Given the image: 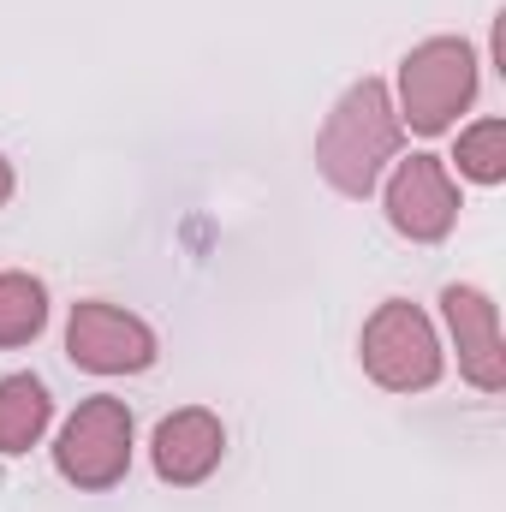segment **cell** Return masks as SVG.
Listing matches in <instances>:
<instances>
[{
    "label": "cell",
    "instance_id": "1",
    "mask_svg": "<svg viewBox=\"0 0 506 512\" xmlns=\"http://www.w3.org/2000/svg\"><path fill=\"white\" fill-rule=\"evenodd\" d=\"M399 137H405V126H399V108H393L387 84L381 78H358L334 102L328 126L316 137V173L340 197H370L381 185V173L399 161Z\"/></svg>",
    "mask_w": 506,
    "mask_h": 512
},
{
    "label": "cell",
    "instance_id": "2",
    "mask_svg": "<svg viewBox=\"0 0 506 512\" xmlns=\"http://www.w3.org/2000/svg\"><path fill=\"white\" fill-rule=\"evenodd\" d=\"M477 102V48L465 36H429L399 60V126L441 137Z\"/></svg>",
    "mask_w": 506,
    "mask_h": 512
},
{
    "label": "cell",
    "instance_id": "3",
    "mask_svg": "<svg viewBox=\"0 0 506 512\" xmlns=\"http://www.w3.org/2000/svg\"><path fill=\"white\" fill-rule=\"evenodd\" d=\"M358 358H364L370 382L387 387V393H423V387L441 382V370H447L441 340H435V322L417 304H405V298L376 304V316L364 322Z\"/></svg>",
    "mask_w": 506,
    "mask_h": 512
},
{
    "label": "cell",
    "instance_id": "4",
    "mask_svg": "<svg viewBox=\"0 0 506 512\" xmlns=\"http://www.w3.org/2000/svg\"><path fill=\"white\" fill-rule=\"evenodd\" d=\"M54 471H60L72 489H90V495L126 483V471H131V411H126V399H114V393L84 399V405L60 423Z\"/></svg>",
    "mask_w": 506,
    "mask_h": 512
},
{
    "label": "cell",
    "instance_id": "5",
    "mask_svg": "<svg viewBox=\"0 0 506 512\" xmlns=\"http://www.w3.org/2000/svg\"><path fill=\"white\" fill-rule=\"evenodd\" d=\"M66 358L90 376H143L161 358V346L143 316L102 304V298H84V304H72V322H66Z\"/></svg>",
    "mask_w": 506,
    "mask_h": 512
},
{
    "label": "cell",
    "instance_id": "6",
    "mask_svg": "<svg viewBox=\"0 0 506 512\" xmlns=\"http://www.w3.org/2000/svg\"><path fill=\"white\" fill-rule=\"evenodd\" d=\"M387 221L399 239L411 245H441L453 227H459V185L447 173L441 155H405L393 161V179H387Z\"/></svg>",
    "mask_w": 506,
    "mask_h": 512
},
{
    "label": "cell",
    "instance_id": "7",
    "mask_svg": "<svg viewBox=\"0 0 506 512\" xmlns=\"http://www.w3.org/2000/svg\"><path fill=\"white\" fill-rule=\"evenodd\" d=\"M149 459H155V477L173 483V489H197L221 471L227 459V423L203 405H185L173 417L155 423V441H149Z\"/></svg>",
    "mask_w": 506,
    "mask_h": 512
},
{
    "label": "cell",
    "instance_id": "8",
    "mask_svg": "<svg viewBox=\"0 0 506 512\" xmlns=\"http://www.w3.org/2000/svg\"><path fill=\"white\" fill-rule=\"evenodd\" d=\"M441 316L447 334L459 346V376L483 393L506 387V352H501V310L483 286H447L441 292Z\"/></svg>",
    "mask_w": 506,
    "mask_h": 512
},
{
    "label": "cell",
    "instance_id": "9",
    "mask_svg": "<svg viewBox=\"0 0 506 512\" xmlns=\"http://www.w3.org/2000/svg\"><path fill=\"white\" fill-rule=\"evenodd\" d=\"M54 423V399L42 376H0V459L30 453Z\"/></svg>",
    "mask_w": 506,
    "mask_h": 512
},
{
    "label": "cell",
    "instance_id": "10",
    "mask_svg": "<svg viewBox=\"0 0 506 512\" xmlns=\"http://www.w3.org/2000/svg\"><path fill=\"white\" fill-rule=\"evenodd\" d=\"M42 328H48V286H42L36 274L6 268V274H0V352L30 346Z\"/></svg>",
    "mask_w": 506,
    "mask_h": 512
},
{
    "label": "cell",
    "instance_id": "11",
    "mask_svg": "<svg viewBox=\"0 0 506 512\" xmlns=\"http://www.w3.org/2000/svg\"><path fill=\"white\" fill-rule=\"evenodd\" d=\"M453 161H459V173H465L471 185H501L506 179V120H477V126H465Z\"/></svg>",
    "mask_w": 506,
    "mask_h": 512
},
{
    "label": "cell",
    "instance_id": "12",
    "mask_svg": "<svg viewBox=\"0 0 506 512\" xmlns=\"http://www.w3.org/2000/svg\"><path fill=\"white\" fill-rule=\"evenodd\" d=\"M6 197H12V161L0 155V203H6Z\"/></svg>",
    "mask_w": 506,
    "mask_h": 512
}]
</instances>
